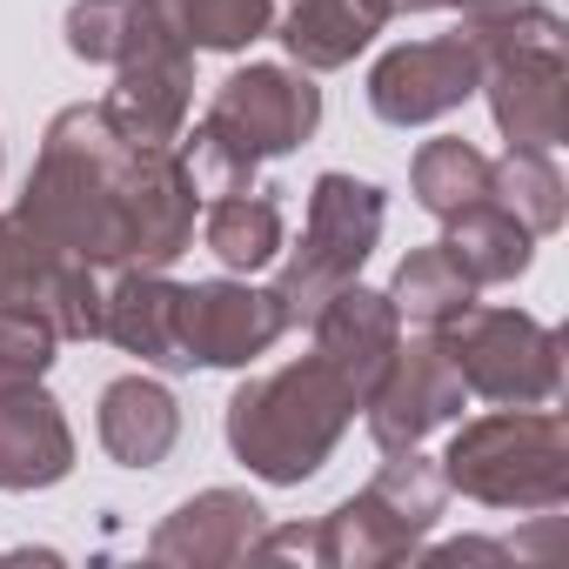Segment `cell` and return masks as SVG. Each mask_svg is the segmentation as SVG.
<instances>
[{
	"label": "cell",
	"instance_id": "1",
	"mask_svg": "<svg viewBox=\"0 0 569 569\" xmlns=\"http://www.w3.org/2000/svg\"><path fill=\"white\" fill-rule=\"evenodd\" d=\"M128 141L101 114V101H74L48 121L41 161L21 188V221L74 261L128 268Z\"/></svg>",
	"mask_w": 569,
	"mask_h": 569
},
{
	"label": "cell",
	"instance_id": "2",
	"mask_svg": "<svg viewBox=\"0 0 569 569\" xmlns=\"http://www.w3.org/2000/svg\"><path fill=\"white\" fill-rule=\"evenodd\" d=\"M356 409H362V396L322 356H302V362L254 376L228 396V449L248 476L296 489L342 449Z\"/></svg>",
	"mask_w": 569,
	"mask_h": 569
},
{
	"label": "cell",
	"instance_id": "3",
	"mask_svg": "<svg viewBox=\"0 0 569 569\" xmlns=\"http://www.w3.org/2000/svg\"><path fill=\"white\" fill-rule=\"evenodd\" d=\"M316 128H322V88L302 68L248 61L214 88L181 161H188L201 194H241V188H254L261 161L309 148Z\"/></svg>",
	"mask_w": 569,
	"mask_h": 569
},
{
	"label": "cell",
	"instance_id": "4",
	"mask_svg": "<svg viewBox=\"0 0 569 569\" xmlns=\"http://www.w3.org/2000/svg\"><path fill=\"white\" fill-rule=\"evenodd\" d=\"M442 482L462 489L482 509H529L556 516L569 502V429L542 409H496L482 422H462L442 449Z\"/></svg>",
	"mask_w": 569,
	"mask_h": 569
},
{
	"label": "cell",
	"instance_id": "5",
	"mask_svg": "<svg viewBox=\"0 0 569 569\" xmlns=\"http://www.w3.org/2000/svg\"><path fill=\"white\" fill-rule=\"evenodd\" d=\"M382 221H389V194L376 181H356L342 168L316 174L302 241L289 248V261H281V274H274V302H281V316H289V329L316 322V309L336 289L362 281V261L376 254Z\"/></svg>",
	"mask_w": 569,
	"mask_h": 569
},
{
	"label": "cell",
	"instance_id": "6",
	"mask_svg": "<svg viewBox=\"0 0 569 569\" xmlns=\"http://www.w3.org/2000/svg\"><path fill=\"white\" fill-rule=\"evenodd\" d=\"M436 336L456 356L469 396L496 409H542L562 396V336L529 309H462Z\"/></svg>",
	"mask_w": 569,
	"mask_h": 569
},
{
	"label": "cell",
	"instance_id": "7",
	"mask_svg": "<svg viewBox=\"0 0 569 569\" xmlns=\"http://www.w3.org/2000/svg\"><path fill=\"white\" fill-rule=\"evenodd\" d=\"M0 309H34L61 342H94L108 309V268L54 254L21 214H0Z\"/></svg>",
	"mask_w": 569,
	"mask_h": 569
},
{
	"label": "cell",
	"instance_id": "8",
	"mask_svg": "<svg viewBox=\"0 0 569 569\" xmlns=\"http://www.w3.org/2000/svg\"><path fill=\"white\" fill-rule=\"evenodd\" d=\"M469 94H482V54H476V41L462 28L456 34H436V41H402V48H389L369 68V108L389 128L442 121Z\"/></svg>",
	"mask_w": 569,
	"mask_h": 569
},
{
	"label": "cell",
	"instance_id": "9",
	"mask_svg": "<svg viewBox=\"0 0 569 569\" xmlns=\"http://www.w3.org/2000/svg\"><path fill=\"white\" fill-rule=\"evenodd\" d=\"M462 402H469V382H462L456 356L442 349V336L429 329V336H416V342L396 349L389 376L369 389L362 409H369L376 449L389 456V449H422V436L449 429V422L462 416Z\"/></svg>",
	"mask_w": 569,
	"mask_h": 569
},
{
	"label": "cell",
	"instance_id": "10",
	"mask_svg": "<svg viewBox=\"0 0 569 569\" xmlns=\"http://www.w3.org/2000/svg\"><path fill=\"white\" fill-rule=\"evenodd\" d=\"M482 94L509 148L569 141V41H529L482 61Z\"/></svg>",
	"mask_w": 569,
	"mask_h": 569
},
{
	"label": "cell",
	"instance_id": "11",
	"mask_svg": "<svg viewBox=\"0 0 569 569\" xmlns=\"http://www.w3.org/2000/svg\"><path fill=\"white\" fill-rule=\"evenodd\" d=\"M289 336L274 289H248V281H194L181 296V349L194 369H248Z\"/></svg>",
	"mask_w": 569,
	"mask_h": 569
},
{
	"label": "cell",
	"instance_id": "12",
	"mask_svg": "<svg viewBox=\"0 0 569 569\" xmlns=\"http://www.w3.org/2000/svg\"><path fill=\"white\" fill-rule=\"evenodd\" d=\"M188 108H194V48L181 34L121 61L114 88L101 101V114L114 121V134L128 148H174L188 128Z\"/></svg>",
	"mask_w": 569,
	"mask_h": 569
},
{
	"label": "cell",
	"instance_id": "13",
	"mask_svg": "<svg viewBox=\"0 0 569 569\" xmlns=\"http://www.w3.org/2000/svg\"><path fill=\"white\" fill-rule=\"evenodd\" d=\"M201 214V188L181 148H134L128 154V268H168L188 254Z\"/></svg>",
	"mask_w": 569,
	"mask_h": 569
},
{
	"label": "cell",
	"instance_id": "14",
	"mask_svg": "<svg viewBox=\"0 0 569 569\" xmlns=\"http://www.w3.org/2000/svg\"><path fill=\"white\" fill-rule=\"evenodd\" d=\"M181 296H188V281H168V268H114L108 274L101 336L121 356H141V369L188 376L194 362L181 349Z\"/></svg>",
	"mask_w": 569,
	"mask_h": 569
},
{
	"label": "cell",
	"instance_id": "15",
	"mask_svg": "<svg viewBox=\"0 0 569 569\" xmlns=\"http://www.w3.org/2000/svg\"><path fill=\"white\" fill-rule=\"evenodd\" d=\"M261 529H268V509L248 489H201L174 516H161V529L148 536V556L168 569H228V562H248Z\"/></svg>",
	"mask_w": 569,
	"mask_h": 569
},
{
	"label": "cell",
	"instance_id": "16",
	"mask_svg": "<svg viewBox=\"0 0 569 569\" xmlns=\"http://www.w3.org/2000/svg\"><path fill=\"white\" fill-rule=\"evenodd\" d=\"M316 356L369 402V389L389 376L396 349H402V316L382 289H362V281H349V289H336L322 309H316Z\"/></svg>",
	"mask_w": 569,
	"mask_h": 569
},
{
	"label": "cell",
	"instance_id": "17",
	"mask_svg": "<svg viewBox=\"0 0 569 569\" xmlns=\"http://www.w3.org/2000/svg\"><path fill=\"white\" fill-rule=\"evenodd\" d=\"M74 476V429L61 416V402L28 382L0 396V489L28 496V489H54Z\"/></svg>",
	"mask_w": 569,
	"mask_h": 569
},
{
	"label": "cell",
	"instance_id": "18",
	"mask_svg": "<svg viewBox=\"0 0 569 569\" xmlns=\"http://www.w3.org/2000/svg\"><path fill=\"white\" fill-rule=\"evenodd\" d=\"M389 0H274V41L289 48L302 74H336L349 68L382 28H389Z\"/></svg>",
	"mask_w": 569,
	"mask_h": 569
},
{
	"label": "cell",
	"instance_id": "19",
	"mask_svg": "<svg viewBox=\"0 0 569 569\" xmlns=\"http://www.w3.org/2000/svg\"><path fill=\"white\" fill-rule=\"evenodd\" d=\"M94 429H101V449L121 469H161L174 456V442H181V402L154 376H114L101 389Z\"/></svg>",
	"mask_w": 569,
	"mask_h": 569
},
{
	"label": "cell",
	"instance_id": "20",
	"mask_svg": "<svg viewBox=\"0 0 569 569\" xmlns=\"http://www.w3.org/2000/svg\"><path fill=\"white\" fill-rule=\"evenodd\" d=\"M416 549H422V536L376 489H356L349 502H336L316 522V562L322 569H389V562H409Z\"/></svg>",
	"mask_w": 569,
	"mask_h": 569
},
{
	"label": "cell",
	"instance_id": "21",
	"mask_svg": "<svg viewBox=\"0 0 569 569\" xmlns=\"http://www.w3.org/2000/svg\"><path fill=\"white\" fill-rule=\"evenodd\" d=\"M442 248L456 254V268L476 281V289L516 281V274H529V261H536V234H529V228H522L509 208H496V201H476V208H462V214L449 221Z\"/></svg>",
	"mask_w": 569,
	"mask_h": 569
},
{
	"label": "cell",
	"instance_id": "22",
	"mask_svg": "<svg viewBox=\"0 0 569 569\" xmlns=\"http://www.w3.org/2000/svg\"><path fill=\"white\" fill-rule=\"evenodd\" d=\"M201 234H208V254H214L221 268H234V274H254V268H268L281 248H289V234H281V201H274L268 188L214 194Z\"/></svg>",
	"mask_w": 569,
	"mask_h": 569
},
{
	"label": "cell",
	"instance_id": "23",
	"mask_svg": "<svg viewBox=\"0 0 569 569\" xmlns=\"http://www.w3.org/2000/svg\"><path fill=\"white\" fill-rule=\"evenodd\" d=\"M382 296L396 302L402 322H416V329H449L462 309H476V281L456 268V254H449L442 241H429V248H409V254L396 261V281H389Z\"/></svg>",
	"mask_w": 569,
	"mask_h": 569
},
{
	"label": "cell",
	"instance_id": "24",
	"mask_svg": "<svg viewBox=\"0 0 569 569\" xmlns=\"http://www.w3.org/2000/svg\"><path fill=\"white\" fill-rule=\"evenodd\" d=\"M409 188L416 201L436 214V221H456L462 208L489 201V154L462 134H442V141H422L416 161H409Z\"/></svg>",
	"mask_w": 569,
	"mask_h": 569
},
{
	"label": "cell",
	"instance_id": "25",
	"mask_svg": "<svg viewBox=\"0 0 569 569\" xmlns=\"http://www.w3.org/2000/svg\"><path fill=\"white\" fill-rule=\"evenodd\" d=\"M489 201L509 208L536 241L569 221V188H562L549 148H509L502 161H489Z\"/></svg>",
	"mask_w": 569,
	"mask_h": 569
},
{
	"label": "cell",
	"instance_id": "26",
	"mask_svg": "<svg viewBox=\"0 0 569 569\" xmlns=\"http://www.w3.org/2000/svg\"><path fill=\"white\" fill-rule=\"evenodd\" d=\"M174 21H181L188 48L241 54V48L268 41V28H274V0H174Z\"/></svg>",
	"mask_w": 569,
	"mask_h": 569
},
{
	"label": "cell",
	"instance_id": "27",
	"mask_svg": "<svg viewBox=\"0 0 569 569\" xmlns=\"http://www.w3.org/2000/svg\"><path fill=\"white\" fill-rule=\"evenodd\" d=\"M54 349H61V336H54L48 316H34V309H0V396L41 382L54 369Z\"/></svg>",
	"mask_w": 569,
	"mask_h": 569
},
{
	"label": "cell",
	"instance_id": "28",
	"mask_svg": "<svg viewBox=\"0 0 569 569\" xmlns=\"http://www.w3.org/2000/svg\"><path fill=\"white\" fill-rule=\"evenodd\" d=\"M422 562H509L502 542H442V549H416Z\"/></svg>",
	"mask_w": 569,
	"mask_h": 569
},
{
	"label": "cell",
	"instance_id": "29",
	"mask_svg": "<svg viewBox=\"0 0 569 569\" xmlns=\"http://www.w3.org/2000/svg\"><path fill=\"white\" fill-rule=\"evenodd\" d=\"M529 8H549V0H456L462 21H502V14H529Z\"/></svg>",
	"mask_w": 569,
	"mask_h": 569
}]
</instances>
